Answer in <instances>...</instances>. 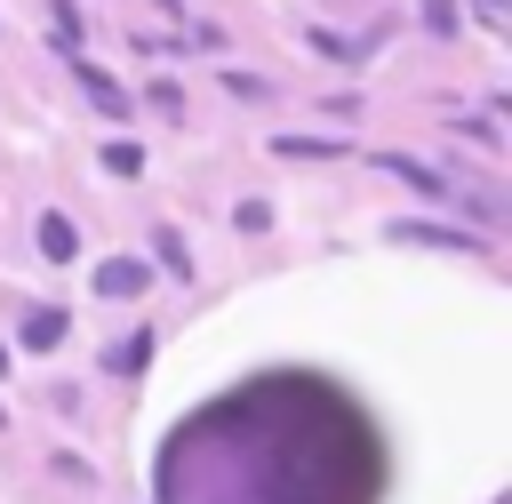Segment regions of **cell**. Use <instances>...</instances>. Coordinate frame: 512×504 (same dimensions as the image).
Listing matches in <instances>:
<instances>
[{
  "label": "cell",
  "mask_w": 512,
  "mask_h": 504,
  "mask_svg": "<svg viewBox=\"0 0 512 504\" xmlns=\"http://www.w3.org/2000/svg\"><path fill=\"white\" fill-rule=\"evenodd\" d=\"M376 480V432L320 376L240 384L160 448V504H376Z\"/></svg>",
  "instance_id": "6da1fadb"
},
{
  "label": "cell",
  "mask_w": 512,
  "mask_h": 504,
  "mask_svg": "<svg viewBox=\"0 0 512 504\" xmlns=\"http://www.w3.org/2000/svg\"><path fill=\"white\" fill-rule=\"evenodd\" d=\"M152 256H160V272H176V280H192V248H184V232H152Z\"/></svg>",
  "instance_id": "ba28073f"
},
{
  "label": "cell",
  "mask_w": 512,
  "mask_h": 504,
  "mask_svg": "<svg viewBox=\"0 0 512 504\" xmlns=\"http://www.w3.org/2000/svg\"><path fill=\"white\" fill-rule=\"evenodd\" d=\"M0 376H8V344H0Z\"/></svg>",
  "instance_id": "9a60e30c"
},
{
  "label": "cell",
  "mask_w": 512,
  "mask_h": 504,
  "mask_svg": "<svg viewBox=\"0 0 512 504\" xmlns=\"http://www.w3.org/2000/svg\"><path fill=\"white\" fill-rule=\"evenodd\" d=\"M376 168H384V176H400V184H416L424 200H448V176H432V168H424V160H408V152H376Z\"/></svg>",
  "instance_id": "3957f363"
},
{
  "label": "cell",
  "mask_w": 512,
  "mask_h": 504,
  "mask_svg": "<svg viewBox=\"0 0 512 504\" xmlns=\"http://www.w3.org/2000/svg\"><path fill=\"white\" fill-rule=\"evenodd\" d=\"M312 48H320V56H336V64H352V56H360V48H352V40H336V32H312Z\"/></svg>",
  "instance_id": "7c38bea8"
},
{
  "label": "cell",
  "mask_w": 512,
  "mask_h": 504,
  "mask_svg": "<svg viewBox=\"0 0 512 504\" xmlns=\"http://www.w3.org/2000/svg\"><path fill=\"white\" fill-rule=\"evenodd\" d=\"M104 168H112V176H136V168H144V144H104Z\"/></svg>",
  "instance_id": "30bf717a"
},
{
  "label": "cell",
  "mask_w": 512,
  "mask_h": 504,
  "mask_svg": "<svg viewBox=\"0 0 512 504\" xmlns=\"http://www.w3.org/2000/svg\"><path fill=\"white\" fill-rule=\"evenodd\" d=\"M272 152H288V160H336L344 136H272Z\"/></svg>",
  "instance_id": "52a82bcc"
},
{
  "label": "cell",
  "mask_w": 512,
  "mask_h": 504,
  "mask_svg": "<svg viewBox=\"0 0 512 504\" xmlns=\"http://www.w3.org/2000/svg\"><path fill=\"white\" fill-rule=\"evenodd\" d=\"M0 424H8V408H0Z\"/></svg>",
  "instance_id": "2e32d148"
},
{
  "label": "cell",
  "mask_w": 512,
  "mask_h": 504,
  "mask_svg": "<svg viewBox=\"0 0 512 504\" xmlns=\"http://www.w3.org/2000/svg\"><path fill=\"white\" fill-rule=\"evenodd\" d=\"M232 224H240V232H264V224H272V208H264V200H240V208H232Z\"/></svg>",
  "instance_id": "8fae6325"
},
{
  "label": "cell",
  "mask_w": 512,
  "mask_h": 504,
  "mask_svg": "<svg viewBox=\"0 0 512 504\" xmlns=\"http://www.w3.org/2000/svg\"><path fill=\"white\" fill-rule=\"evenodd\" d=\"M64 328H72L64 312H32V320H24V344H32V352H56V344H64Z\"/></svg>",
  "instance_id": "9c48e42d"
},
{
  "label": "cell",
  "mask_w": 512,
  "mask_h": 504,
  "mask_svg": "<svg viewBox=\"0 0 512 504\" xmlns=\"http://www.w3.org/2000/svg\"><path fill=\"white\" fill-rule=\"evenodd\" d=\"M424 24L432 32H456V0H424Z\"/></svg>",
  "instance_id": "5bb4252c"
},
{
  "label": "cell",
  "mask_w": 512,
  "mask_h": 504,
  "mask_svg": "<svg viewBox=\"0 0 512 504\" xmlns=\"http://www.w3.org/2000/svg\"><path fill=\"white\" fill-rule=\"evenodd\" d=\"M72 80H80V88H88V96H96L104 112H128V96L112 88V72H104V64H88V56H72Z\"/></svg>",
  "instance_id": "5b68a950"
},
{
  "label": "cell",
  "mask_w": 512,
  "mask_h": 504,
  "mask_svg": "<svg viewBox=\"0 0 512 504\" xmlns=\"http://www.w3.org/2000/svg\"><path fill=\"white\" fill-rule=\"evenodd\" d=\"M384 240H400V248H440V256H480V248H488V232H464V224H416V216H392Z\"/></svg>",
  "instance_id": "7a4b0ae2"
},
{
  "label": "cell",
  "mask_w": 512,
  "mask_h": 504,
  "mask_svg": "<svg viewBox=\"0 0 512 504\" xmlns=\"http://www.w3.org/2000/svg\"><path fill=\"white\" fill-rule=\"evenodd\" d=\"M152 112H168V120L184 112V96H176V80H152Z\"/></svg>",
  "instance_id": "4fadbf2b"
},
{
  "label": "cell",
  "mask_w": 512,
  "mask_h": 504,
  "mask_svg": "<svg viewBox=\"0 0 512 504\" xmlns=\"http://www.w3.org/2000/svg\"><path fill=\"white\" fill-rule=\"evenodd\" d=\"M152 272L136 264V256H112V264H96V296H136Z\"/></svg>",
  "instance_id": "277c9868"
},
{
  "label": "cell",
  "mask_w": 512,
  "mask_h": 504,
  "mask_svg": "<svg viewBox=\"0 0 512 504\" xmlns=\"http://www.w3.org/2000/svg\"><path fill=\"white\" fill-rule=\"evenodd\" d=\"M40 256H48V264H72V256H80L72 216H40Z\"/></svg>",
  "instance_id": "8992f818"
}]
</instances>
